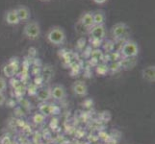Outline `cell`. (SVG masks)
Returning a JSON list of instances; mask_svg holds the SVG:
<instances>
[{
  "label": "cell",
  "instance_id": "19",
  "mask_svg": "<svg viewBox=\"0 0 155 144\" xmlns=\"http://www.w3.org/2000/svg\"><path fill=\"white\" fill-rule=\"evenodd\" d=\"M104 50L107 52H112L114 49V40H106L104 41V43L102 44Z\"/></svg>",
  "mask_w": 155,
  "mask_h": 144
},
{
  "label": "cell",
  "instance_id": "18",
  "mask_svg": "<svg viewBox=\"0 0 155 144\" xmlns=\"http://www.w3.org/2000/svg\"><path fill=\"white\" fill-rule=\"evenodd\" d=\"M108 71H109L108 66L106 63H99L97 67V73L99 74V75H105Z\"/></svg>",
  "mask_w": 155,
  "mask_h": 144
},
{
  "label": "cell",
  "instance_id": "26",
  "mask_svg": "<svg viewBox=\"0 0 155 144\" xmlns=\"http://www.w3.org/2000/svg\"><path fill=\"white\" fill-rule=\"evenodd\" d=\"M5 101H6V97H5L4 93L0 92V107L5 104Z\"/></svg>",
  "mask_w": 155,
  "mask_h": 144
},
{
  "label": "cell",
  "instance_id": "15",
  "mask_svg": "<svg viewBox=\"0 0 155 144\" xmlns=\"http://www.w3.org/2000/svg\"><path fill=\"white\" fill-rule=\"evenodd\" d=\"M15 71H17V67L12 65V63H7L3 67V74L7 78L14 77L15 75Z\"/></svg>",
  "mask_w": 155,
  "mask_h": 144
},
{
  "label": "cell",
  "instance_id": "6",
  "mask_svg": "<svg viewBox=\"0 0 155 144\" xmlns=\"http://www.w3.org/2000/svg\"><path fill=\"white\" fill-rule=\"evenodd\" d=\"M78 22L84 26L85 28H87L90 30L91 28L94 25V14L92 11H86L81 14V15L79 17Z\"/></svg>",
  "mask_w": 155,
  "mask_h": 144
},
{
  "label": "cell",
  "instance_id": "2",
  "mask_svg": "<svg viewBox=\"0 0 155 144\" xmlns=\"http://www.w3.org/2000/svg\"><path fill=\"white\" fill-rule=\"evenodd\" d=\"M41 33V25L37 20L30 19L27 22H25V25L22 29V35L25 39L29 40H36L40 38Z\"/></svg>",
  "mask_w": 155,
  "mask_h": 144
},
{
  "label": "cell",
  "instance_id": "21",
  "mask_svg": "<svg viewBox=\"0 0 155 144\" xmlns=\"http://www.w3.org/2000/svg\"><path fill=\"white\" fill-rule=\"evenodd\" d=\"M108 69L111 71H119L120 69H121L120 67V61H117V62H113L111 63L110 66H108Z\"/></svg>",
  "mask_w": 155,
  "mask_h": 144
},
{
  "label": "cell",
  "instance_id": "1",
  "mask_svg": "<svg viewBox=\"0 0 155 144\" xmlns=\"http://www.w3.org/2000/svg\"><path fill=\"white\" fill-rule=\"evenodd\" d=\"M45 40L53 46L60 47L66 43L67 34L63 27L58 25L51 26L45 34Z\"/></svg>",
  "mask_w": 155,
  "mask_h": 144
},
{
  "label": "cell",
  "instance_id": "5",
  "mask_svg": "<svg viewBox=\"0 0 155 144\" xmlns=\"http://www.w3.org/2000/svg\"><path fill=\"white\" fill-rule=\"evenodd\" d=\"M90 39H94L103 41L106 39V25L105 24H98L94 25L88 32Z\"/></svg>",
  "mask_w": 155,
  "mask_h": 144
},
{
  "label": "cell",
  "instance_id": "25",
  "mask_svg": "<svg viewBox=\"0 0 155 144\" xmlns=\"http://www.w3.org/2000/svg\"><path fill=\"white\" fill-rule=\"evenodd\" d=\"M77 44H78V47L79 48L85 47V44H86V40H85V38H81V39H80L78 40V42H77Z\"/></svg>",
  "mask_w": 155,
  "mask_h": 144
},
{
  "label": "cell",
  "instance_id": "20",
  "mask_svg": "<svg viewBox=\"0 0 155 144\" xmlns=\"http://www.w3.org/2000/svg\"><path fill=\"white\" fill-rule=\"evenodd\" d=\"M75 31L77 32L78 34H80V35H84V34L88 35V32H89V30L87 28H85L84 26H82L81 24L78 22V21L75 24Z\"/></svg>",
  "mask_w": 155,
  "mask_h": 144
},
{
  "label": "cell",
  "instance_id": "17",
  "mask_svg": "<svg viewBox=\"0 0 155 144\" xmlns=\"http://www.w3.org/2000/svg\"><path fill=\"white\" fill-rule=\"evenodd\" d=\"M91 56H92V58L94 59V60L95 61H101L104 57V54L101 49H99V48H97V49H94V51H92V53H91Z\"/></svg>",
  "mask_w": 155,
  "mask_h": 144
},
{
  "label": "cell",
  "instance_id": "29",
  "mask_svg": "<svg viewBox=\"0 0 155 144\" xmlns=\"http://www.w3.org/2000/svg\"><path fill=\"white\" fill-rule=\"evenodd\" d=\"M40 1H41V2H49V1H51V0H40Z\"/></svg>",
  "mask_w": 155,
  "mask_h": 144
},
{
  "label": "cell",
  "instance_id": "9",
  "mask_svg": "<svg viewBox=\"0 0 155 144\" xmlns=\"http://www.w3.org/2000/svg\"><path fill=\"white\" fill-rule=\"evenodd\" d=\"M4 21L5 23L10 25V26H15L18 25L20 23V21L18 19V17L17 14L15 9H10L7 10L4 14Z\"/></svg>",
  "mask_w": 155,
  "mask_h": 144
},
{
  "label": "cell",
  "instance_id": "16",
  "mask_svg": "<svg viewBox=\"0 0 155 144\" xmlns=\"http://www.w3.org/2000/svg\"><path fill=\"white\" fill-rule=\"evenodd\" d=\"M40 114H42L45 117L46 116H49L50 114H54V110H53V107L51 105H48V104H41L40 106Z\"/></svg>",
  "mask_w": 155,
  "mask_h": 144
},
{
  "label": "cell",
  "instance_id": "24",
  "mask_svg": "<svg viewBox=\"0 0 155 144\" xmlns=\"http://www.w3.org/2000/svg\"><path fill=\"white\" fill-rule=\"evenodd\" d=\"M90 42H91V45L94 47V49H97V48H99L100 45L102 44V41H101V40H94V39H90Z\"/></svg>",
  "mask_w": 155,
  "mask_h": 144
},
{
  "label": "cell",
  "instance_id": "8",
  "mask_svg": "<svg viewBox=\"0 0 155 144\" xmlns=\"http://www.w3.org/2000/svg\"><path fill=\"white\" fill-rule=\"evenodd\" d=\"M15 10L17 12L20 23L27 22V21L31 19V12L27 6H25V5H18L17 8H15Z\"/></svg>",
  "mask_w": 155,
  "mask_h": 144
},
{
  "label": "cell",
  "instance_id": "14",
  "mask_svg": "<svg viewBox=\"0 0 155 144\" xmlns=\"http://www.w3.org/2000/svg\"><path fill=\"white\" fill-rule=\"evenodd\" d=\"M37 98L41 102H45L48 99L51 98V88H42L39 90L37 92Z\"/></svg>",
  "mask_w": 155,
  "mask_h": 144
},
{
  "label": "cell",
  "instance_id": "3",
  "mask_svg": "<svg viewBox=\"0 0 155 144\" xmlns=\"http://www.w3.org/2000/svg\"><path fill=\"white\" fill-rule=\"evenodd\" d=\"M139 52H140V47H139L137 42L133 40H128L121 45L119 53L120 55V58L124 59V58H135L138 56Z\"/></svg>",
  "mask_w": 155,
  "mask_h": 144
},
{
  "label": "cell",
  "instance_id": "27",
  "mask_svg": "<svg viewBox=\"0 0 155 144\" xmlns=\"http://www.w3.org/2000/svg\"><path fill=\"white\" fill-rule=\"evenodd\" d=\"M1 144H12V142H11V139L8 136H5L1 139Z\"/></svg>",
  "mask_w": 155,
  "mask_h": 144
},
{
  "label": "cell",
  "instance_id": "23",
  "mask_svg": "<svg viewBox=\"0 0 155 144\" xmlns=\"http://www.w3.org/2000/svg\"><path fill=\"white\" fill-rule=\"evenodd\" d=\"M7 88V80L5 77L0 76V92H4Z\"/></svg>",
  "mask_w": 155,
  "mask_h": 144
},
{
  "label": "cell",
  "instance_id": "28",
  "mask_svg": "<svg viewBox=\"0 0 155 144\" xmlns=\"http://www.w3.org/2000/svg\"><path fill=\"white\" fill-rule=\"evenodd\" d=\"M108 0H93V2L97 5H103L105 3H107Z\"/></svg>",
  "mask_w": 155,
  "mask_h": 144
},
{
  "label": "cell",
  "instance_id": "22",
  "mask_svg": "<svg viewBox=\"0 0 155 144\" xmlns=\"http://www.w3.org/2000/svg\"><path fill=\"white\" fill-rule=\"evenodd\" d=\"M45 117L41 114H36L33 117V121L35 122L36 124H41V123H44V121H45Z\"/></svg>",
  "mask_w": 155,
  "mask_h": 144
},
{
  "label": "cell",
  "instance_id": "13",
  "mask_svg": "<svg viewBox=\"0 0 155 144\" xmlns=\"http://www.w3.org/2000/svg\"><path fill=\"white\" fill-rule=\"evenodd\" d=\"M94 14V25H98V24H105L106 21V13L104 10H95L94 12H93Z\"/></svg>",
  "mask_w": 155,
  "mask_h": 144
},
{
  "label": "cell",
  "instance_id": "12",
  "mask_svg": "<svg viewBox=\"0 0 155 144\" xmlns=\"http://www.w3.org/2000/svg\"><path fill=\"white\" fill-rule=\"evenodd\" d=\"M120 67L125 70H130V69L134 68L137 65V60L135 58H124L120 60Z\"/></svg>",
  "mask_w": 155,
  "mask_h": 144
},
{
  "label": "cell",
  "instance_id": "10",
  "mask_svg": "<svg viewBox=\"0 0 155 144\" xmlns=\"http://www.w3.org/2000/svg\"><path fill=\"white\" fill-rule=\"evenodd\" d=\"M67 96V89L63 85H56L51 88V98L57 101H63Z\"/></svg>",
  "mask_w": 155,
  "mask_h": 144
},
{
  "label": "cell",
  "instance_id": "11",
  "mask_svg": "<svg viewBox=\"0 0 155 144\" xmlns=\"http://www.w3.org/2000/svg\"><path fill=\"white\" fill-rule=\"evenodd\" d=\"M142 77L145 81L148 83L155 82V66H147L142 70Z\"/></svg>",
  "mask_w": 155,
  "mask_h": 144
},
{
  "label": "cell",
  "instance_id": "7",
  "mask_svg": "<svg viewBox=\"0 0 155 144\" xmlns=\"http://www.w3.org/2000/svg\"><path fill=\"white\" fill-rule=\"evenodd\" d=\"M71 91L76 96H86L88 94V87L83 81H75L71 85Z\"/></svg>",
  "mask_w": 155,
  "mask_h": 144
},
{
  "label": "cell",
  "instance_id": "4",
  "mask_svg": "<svg viewBox=\"0 0 155 144\" xmlns=\"http://www.w3.org/2000/svg\"><path fill=\"white\" fill-rule=\"evenodd\" d=\"M129 32V26L124 22H117L112 26L110 35L113 40H122L128 35Z\"/></svg>",
  "mask_w": 155,
  "mask_h": 144
}]
</instances>
